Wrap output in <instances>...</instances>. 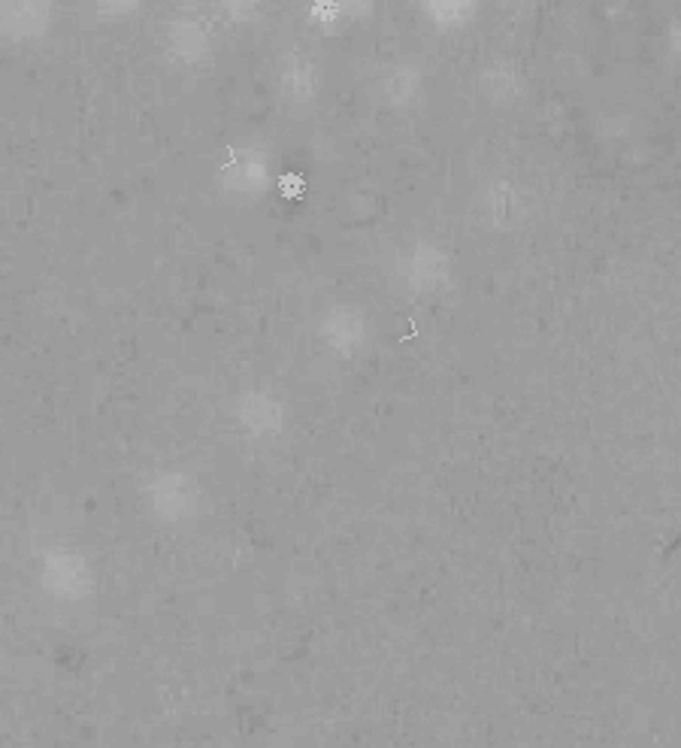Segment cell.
Listing matches in <instances>:
<instances>
[{"label":"cell","mask_w":681,"mask_h":748,"mask_svg":"<svg viewBox=\"0 0 681 748\" xmlns=\"http://www.w3.org/2000/svg\"><path fill=\"white\" fill-rule=\"evenodd\" d=\"M43 582L58 597H83L88 591V573L76 554H50Z\"/></svg>","instance_id":"1"},{"label":"cell","mask_w":681,"mask_h":748,"mask_svg":"<svg viewBox=\"0 0 681 748\" xmlns=\"http://www.w3.org/2000/svg\"><path fill=\"white\" fill-rule=\"evenodd\" d=\"M240 418L249 430L264 433V430H279V406L270 400L267 394H249L240 406Z\"/></svg>","instance_id":"3"},{"label":"cell","mask_w":681,"mask_h":748,"mask_svg":"<svg viewBox=\"0 0 681 748\" xmlns=\"http://www.w3.org/2000/svg\"><path fill=\"white\" fill-rule=\"evenodd\" d=\"M152 504H155V513L164 518L191 516L195 513L191 509L195 506V488L183 476H161L152 485Z\"/></svg>","instance_id":"2"}]
</instances>
